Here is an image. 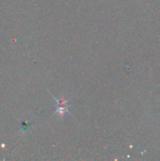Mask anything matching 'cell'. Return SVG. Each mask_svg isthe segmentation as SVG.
I'll return each instance as SVG.
<instances>
[{
	"mask_svg": "<svg viewBox=\"0 0 160 161\" xmlns=\"http://www.w3.org/2000/svg\"><path fill=\"white\" fill-rule=\"evenodd\" d=\"M69 108V105H68V101H64V100H58V108L57 111L59 113V115H63L65 112H68Z\"/></svg>",
	"mask_w": 160,
	"mask_h": 161,
	"instance_id": "6da1fadb",
	"label": "cell"
}]
</instances>
